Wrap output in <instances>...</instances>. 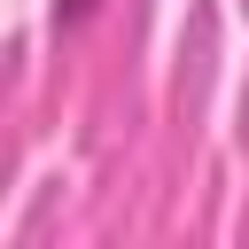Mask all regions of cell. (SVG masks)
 <instances>
[{"label": "cell", "instance_id": "6da1fadb", "mask_svg": "<svg viewBox=\"0 0 249 249\" xmlns=\"http://www.w3.org/2000/svg\"><path fill=\"white\" fill-rule=\"evenodd\" d=\"M93 8H101V0H54V23L78 31V23H93Z\"/></svg>", "mask_w": 249, "mask_h": 249}]
</instances>
